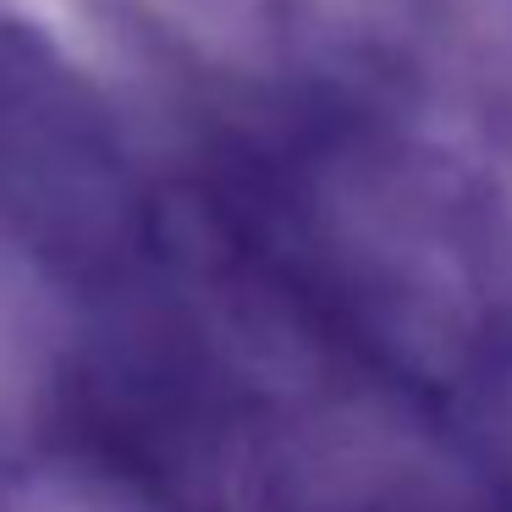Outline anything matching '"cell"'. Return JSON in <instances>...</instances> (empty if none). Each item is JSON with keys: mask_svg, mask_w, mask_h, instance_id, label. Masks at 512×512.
<instances>
[{"mask_svg": "<svg viewBox=\"0 0 512 512\" xmlns=\"http://www.w3.org/2000/svg\"><path fill=\"white\" fill-rule=\"evenodd\" d=\"M61 303L17 248L0 243V424L23 419L61 364Z\"/></svg>", "mask_w": 512, "mask_h": 512, "instance_id": "cell-1", "label": "cell"}, {"mask_svg": "<svg viewBox=\"0 0 512 512\" xmlns=\"http://www.w3.org/2000/svg\"><path fill=\"white\" fill-rule=\"evenodd\" d=\"M6 6H12L28 28H39L61 56L83 61V67H100L105 61V34L94 28L89 0H6Z\"/></svg>", "mask_w": 512, "mask_h": 512, "instance_id": "cell-2", "label": "cell"}, {"mask_svg": "<svg viewBox=\"0 0 512 512\" xmlns=\"http://www.w3.org/2000/svg\"><path fill=\"white\" fill-rule=\"evenodd\" d=\"M12 512H144V507L111 496V490L83 485V479L45 474V479H28V485L17 490V496H12Z\"/></svg>", "mask_w": 512, "mask_h": 512, "instance_id": "cell-3", "label": "cell"}]
</instances>
